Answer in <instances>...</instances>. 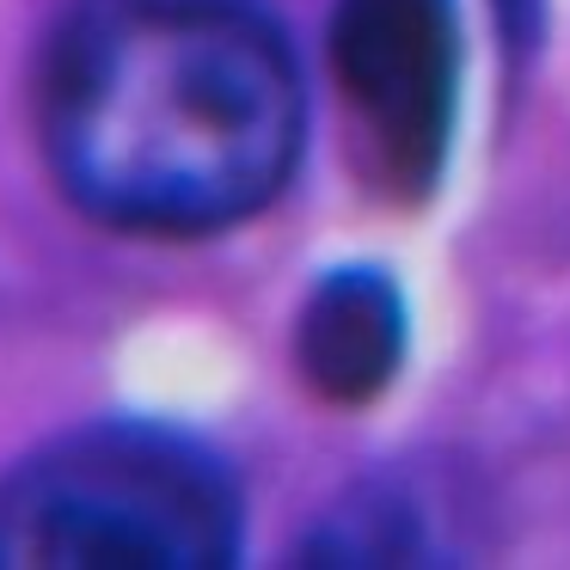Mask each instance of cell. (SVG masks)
Here are the masks:
<instances>
[{"label": "cell", "mask_w": 570, "mask_h": 570, "mask_svg": "<svg viewBox=\"0 0 570 570\" xmlns=\"http://www.w3.org/2000/svg\"><path fill=\"white\" fill-rule=\"evenodd\" d=\"M38 129L92 222L197 239L295 178L307 92L252 0H80L43 56Z\"/></svg>", "instance_id": "cell-1"}, {"label": "cell", "mask_w": 570, "mask_h": 570, "mask_svg": "<svg viewBox=\"0 0 570 570\" xmlns=\"http://www.w3.org/2000/svg\"><path fill=\"white\" fill-rule=\"evenodd\" d=\"M239 528L227 460L154 423L68 435L0 479V570H222Z\"/></svg>", "instance_id": "cell-2"}, {"label": "cell", "mask_w": 570, "mask_h": 570, "mask_svg": "<svg viewBox=\"0 0 570 570\" xmlns=\"http://www.w3.org/2000/svg\"><path fill=\"white\" fill-rule=\"evenodd\" d=\"M332 68L393 185L423 197L448 166L460 111L454 0H337Z\"/></svg>", "instance_id": "cell-3"}, {"label": "cell", "mask_w": 570, "mask_h": 570, "mask_svg": "<svg viewBox=\"0 0 570 570\" xmlns=\"http://www.w3.org/2000/svg\"><path fill=\"white\" fill-rule=\"evenodd\" d=\"M405 295L381 264H337L295 313V368L325 405H368L405 362Z\"/></svg>", "instance_id": "cell-4"}, {"label": "cell", "mask_w": 570, "mask_h": 570, "mask_svg": "<svg viewBox=\"0 0 570 570\" xmlns=\"http://www.w3.org/2000/svg\"><path fill=\"white\" fill-rule=\"evenodd\" d=\"M301 558H313V564H405V558H417V521L405 503L362 497L344 515L325 521Z\"/></svg>", "instance_id": "cell-5"}, {"label": "cell", "mask_w": 570, "mask_h": 570, "mask_svg": "<svg viewBox=\"0 0 570 570\" xmlns=\"http://www.w3.org/2000/svg\"><path fill=\"white\" fill-rule=\"evenodd\" d=\"M491 19L503 31V43L515 56L540 50V31H546V0H491Z\"/></svg>", "instance_id": "cell-6"}]
</instances>
